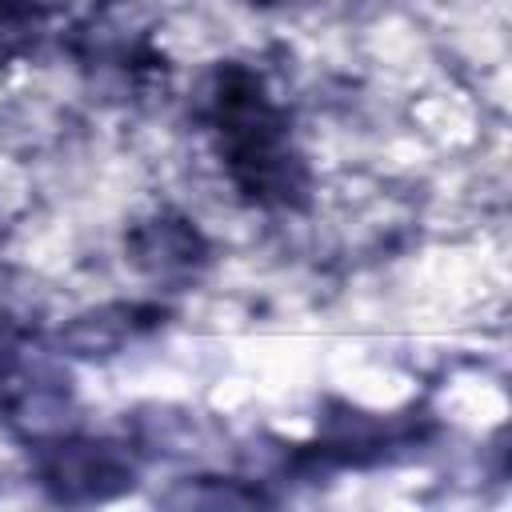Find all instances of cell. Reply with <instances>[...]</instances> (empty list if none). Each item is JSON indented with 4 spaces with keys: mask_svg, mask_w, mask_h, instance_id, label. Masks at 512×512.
<instances>
[{
    "mask_svg": "<svg viewBox=\"0 0 512 512\" xmlns=\"http://www.w3.org/2000/svg\"><path fill=\"white\" fill-rule=\"evenodd\" d=\"M204 124L232 188L256 208H300L308 164L292 144L288 112L248 64H220L204 88Z\"/></svg>",
    "mask_w": 512,
    "mask_h": 512,
    "instance_id": "obj_1",
    "label": "cell"
},
{
    "mask_svg": "<svg viewBox=\"0 0 512 512\" xmlns=\"http://www.w3.org/2000/svg\"><path fill=\"white\" fill-rule=\"evenodd\" d=\"M44 484L60 500H104L132 484V464L112 444L68 440L48 452Z\"/></svg>",
    "mask_w": 512,
    "mask_h": 512,
    "instance_id": "obj_2",
    "label": "cell"
},
{
    "mask_svg": "<svg viewBox=\"0 0 512 512\" xmlns=\"http://www.w3.org/2000/svg\"><path fill=\"white\" fill-rule=\"evenodd\" d=\"M128 256L140 272L172 280L192 276L208 260V244L184 216H152L128 232Z\"/></svg>",
    "mask_w": 512,
    "mask_h": 512,
    "instance_id": "obj_3",
    "label": "cell"
},
{
    "mask_svg": "<svg viewBox=\"0 0 512 512\" xmlns=\"http://www.w3.org/2000/svg\"><path fill=\"white\" fill-rule=\"evenodd\" d=\"M44 20V0H0V64L28 48Z\"/></svg>",
    "mask_w": 512,
    "mask_h": 512,
    "instance_id": "obj_4",
    "label": "cell"
},
{
    "mask_svg": "<svg viewBox=\"0 0 512 512\" xmlns=\"http://www.w3.org/2000/svg\"><path fill=\"white\" fill-rule=\"evenodd\" d=\"M248 4H280V0H248Z\"/></svg>",
    "mask_w": 512,
    "mask_h": 512,
    "instance_id": "obj_5",
    "label": "cell"
}]
</instances>
